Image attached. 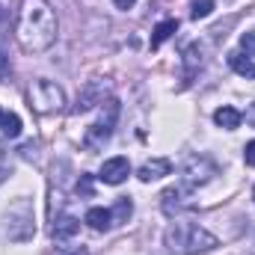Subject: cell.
<instances>
[{"mask_svg":"<svg viewBox=\"0 0 255 255\" xmlns=\"http://www.w3.org/2000/svg\"><path fill=\"white\" fill-rule=\"evenodd\" d=\"M214 122L220 128H226V130H235L244 122V113L235 110V107H220V110H214Z\"/></svg>","mask_w":255,"mask_h":255,"instance_id":"obj_14","label":"cell"},{"mask_svg":"<svg viewBox=\"0 0 255 255\" xmlns=\"http://www.w3.org/2000/svg\"><path fill=\"white\" fill-rule=\"evenodd\" d=\"M244 160H247V166H255V139L253 142H247V148H244Z\"/></svg>","mask_w":255,"mask_h":255,"instance_id":"obj_21","label":"cell"},{"mask_svg":"<svg viewBox=\"0 0 255 255\" xmlns=\"http://www.w3.org/2000/svg\"><path fill=\"white\" fill-rule=\"evenodd\" d=\"M113 3H116V6H119V9H133V3H136V0H113Z\"/></svg>","mask_w":255,"mask_h":255,"instance_id":"obj_23","label":"cell"},{"mask_svg":"<svg viewBox=\"0 0 255 255\" xmlns=\"http://www.w3.org/2000/svg\"><path fill=\"white\" fill-rule=\"evenodd\" d=\"M83 223H86L89 229H95V232H107V229L113 226V217H110L107 208H89L86 217H83Z\"/></svg>","mask_w":255,"mask_h":255,"instance_id":"obj_12","label":"cell"},{"mask_svg":"<svg viewBox=\"0 0 255 255\" xmlns=\"http://www.w3.org/2000/svg\"><path fill=\"white\" fill-rule=\"evenodd\" d=\"M77 232H80V220L71 217V214H60V217L54 220V226H51V238H54V244H68Z\"/></svg>","mask_w":255,"mask_h":255,"instance_id":"obj_8","label":"cell"},{"mask_svg":"<svg viewBox=\"0 0 255 255\" xmlns=\"http://www.w3.org/2000/svg\"><path fill=\"white\" fill-rule=\"evenodd\" d=\"M104 107H107V116H104V110H101V119H98L95 125H89L86 133H83V145H86L89 151L101 148V145L113 136V125H116V116H119V101H116V98H107Z\"/></svg>","mask_w":255,"mask_h":255,"instance_id":"obj_4","label":"cell"},{"mask_svg":"<svg viewBox=\"0 0 255 255\" xmlns=\"http://www.w3.org/2000/svg\"><path fill=\"white\" fill-rule=\"evenodd\" d=\"M214 175H217V166H214L208 157H202V154H193L190 160L184 163V169H181V181H184L187 190H190V187H202V184H208Z\"/></svg>","mask_w":255,"mask_h":255,"instance_id":"obj_5","label":"cell"},{"mask_svg":"<svg viewBox=\"0 0 255 255\" xmlns=\"http://www.w3.org/2000/svg\"><path fill=\"white\" fill-rule=\"evenodd\" d=\"M30 107L36 110V113H42V116H51V113H60L65 107V92L54 83V80H36L33 86H30Z\"/></svg>","mask_w":255,"mask_h":255,"instance_id":"obj_3","label":"cell"},{"mask_svg":"<svg viewBox=\"0 0 255 255\" xmlns=\"http://www.w3.org/2000/svg\"><path fill=\"white\" fill-rule=\"evenodd\" d=\"M163 175H172V163L166 160V157H151V160H145L139 169H136V178L139 181H157V178H163Z\"/></svg>","mask_w":255,"mask_h":255,"instance_id":"obj_9","label":"cell"},{"mask_svg":"<svg viewBox=\"0 0 255 255\" xmlns=\"http://www.w3.org/2000/svg\"><path fill=\"white\" fill-rule=\"evenodd\" d=\"M71 255H89V253H86L83 247H77V250H74V253H71Z\"/></svg>","mask_w":255,"mask_h":255,"instance_id":"obj_24","label":"cell"},{"mask_svg":"<svg viewBox=\"0 0 255 255\" xmlns=\"http://www.w3.org/2000/svg\"><path fill=\"white\" fill-rule=\"evenodd\" d=\"M130 214H133V202L128 199V196H122L113 208H110V217H113V226H122V223H128L130 220Z\"/></svg>","mask_w":255,"mask_h":255,"instance_id":"obj_16","label":"cell"},{"mask_svg":"<svg viewBox=\"0 0 255 255\" xmlns=\"http://www.w3.org/2000/svg\"><path fill=\"white\" fill-rule=\"evenodd\" d=\"M253 199H255V187H253Z\"/></svg>","mask_w":255,"mask_h":255,"instance_id":"obj_26","label":"cell"},{"mask_svg":"<svg viewBox=\"0 0 255 255\" xmlns=\"http://www.w3.org/2000/svg\"><path fill=\"white\" fill-rule=\"evenodd\" d=\"M205 54H208L205 42H193L190 48L184 51V83H190V77L205 65Z\"/></svg>","mask_w":255,"mask_h":255,"instance_id":"obj_10","label":"cell"},{"mask_svg":"<svg viewBox=\"0 0 255 255\" xmlns=\"http://www.w3.org/2000/svg\"><path fill=\"white\" fill-rule=\"evenodd\" d=\"M0 133H3L6 139H15V136L21 133V119H18L15 113H6V119H3V125H0Z\"/></svg>","mask_w":255,"mask_h":255,"instance_id":"obj_17","label":"cell"},{"mask_svg":"<svg viewBox=\"0 0 255 255\" xmlns=\"http://www.w3.org/2000/svg\"><path fill=\"white\" fill-rule=\"evenodd\" d=\"M77 193L86 196V199L95 193V187H92V175H80V181H77Z\"/></svg>","mask_w":255,"mask_h":255,"instance_id":"obj_20","label":"cell"},{"mask_svg":"<svg viewBox=\"0 0 255 255\" xmlns=\"http://www.w3.org/2000/svg\"><path fill=\"white\" fill-rule=\"evenodd\" d=\"M229 65H232V71H235V74L255 80V60H250L247 54H241V51H232V54H229Z\"/></svg>","mask_w":255,"mask_h":255,"instance_id":"obj_13","label":"cell"},{"mask_svg":"<svg viewBox=\"0 0 255 255\" xmlns=\"http://www.w3.org/2000/svg\"><path fill=\"white\" fill-rule=\"evenodd\" d=\"M95 104H104V89H101V80H92V83H86V89L77 95V113H86L89 107H95Z\"/></svg>","mask_w":255,"mask_h":255,"instance_id":"obj_11","label":"cell"},{"mask_svg":"<svg viewBox=\"0 0 255 255\" xmlns=\"http://www.w3.org/2000/svg\"><path fill=\"white\" fill-rule=\"evenodd\" d=\"M3 119H6V113H3V110H0V125H3Z\"/></svg>","mask_w":255,"mask_h":255,"instance_id":"obj_25","label":"cell"},{"mask_svg":"<svg viewBox=\"0 0 255 255\" xmlns=\"http://www.w3.org/2000/svg\"><path fill=\"white\" fill-rule=\"evenodd\" d=\"M241 54H247L250 60H255V30H247L241 36Z\"/></svg>","mask_w":255,"mask_h":255,"instance_id":"obj_19","label":"cell"},{"mask_svg":"<svg viewBox=\"0 0 255 255\" xmlns=\"http://www.w3.org/2000/svg\"><path fill=\"white\" fill-rule=\"evenodd\" d=\"M163 202V214H169V217H175V214H181V211H187L193 208V202H187V187L181 184V187H169V190H163L160 196Z\"/></svg>","mask_w":255,"mask_h":255,"instance_id":"obj_7","label":"cell"},{"mask_svg":"<svg viewBox=\"0 0 255 255\" xmlns=\"http://www.w3.org/2000/svg\"><path fill=\"white\" fill-rule=\"evenodd\" d=\"M244 119H247V125H253V128H255V101L250 104V110H247V116H244Z\"/></svg>","mask_w":255,"mask_h":255,"instance_id":"obj_22","label":"cell"},{"mask_svg":"<svg viewBox=\"0 0 255 255\" xmlns=\"http://www.w3.org/2000/svg\"><path fill=\"white\" fill-rule=\"evenodd\" d=\"M128 175H130V163H128V157H110V160H104V166H101V172H98V178L104 181V184H122Z\"/></svg>","mask_w":255,"mask_h":255,"instance_id":"obj_6","label":"cell"},{"mask_svg":"<svg viewBox=\"0 0 255 255\" xmlns=\"http://www.w3.org/2000/svg\"><path fill=\"white\" fill-rule=\"evenodd\" d=\"M166 247H169V253L172 255H196V253H211V250H217L220 247V241L208 232V229H202V226H196V223H172L169 229H166Z\"/></svg>","mask_w":255,"mask_h":255,"instance_id":"obj_2","label":"cell"},{"mask_svg":"<svg viewBox=\"0 0 255 255\" xmlns=\"http://www.w3.org/2000/svg\"><path fill=\"white\" fill-rule=\"evenodd\" d=\"M57 12L48 0H24L21 12H18V24H15V39L21 45V51L27 54H42L57 42Z\"/></svg>","mask_w":255,"mask_h":255,"instance_id":"obj_1","label":"cell"},{"mask_svg":"<svg viewBox=\"0 0 255 255\" xmlns=\"http://www.w3.org/2000/svg\"><path fill=\"white\" fill-rule=\"evenodd\" d=\"M214 12V0H190V18H208Z\"/></svg>","mask_w":255,"mask_h":255,"instance_id":"obj_18","label":"cell"},{"mask_svg":"<svg viewBox=\"0 0 255 255\" xmlns=\"http://www.w3.org/2000/svg\"><path fill=\"white\" fill-rule=\"evenodd\" d=\"M178 30V21L175 18H166V21H160L157 27H154V33H151V48H160L172 33Z\"/></svg>","mask_w":255,"mask_h":255,"instance_id":"obj_15","label":"cell"}]
</instances>
